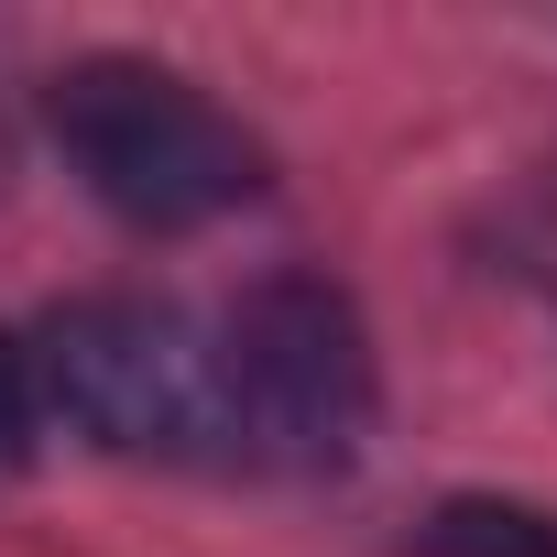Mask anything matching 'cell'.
Masks as SVG:
<instances>
[{"instance_id":"7a4b0ae2","label":"cell","mask_w":557,"mask_h":557,"mask_svg":"<svg viewBox=\"0 0 557 557\" xmlns=\"http://www.w3.org/2000/svg\"><path fill=\"white\" fill-rule=\"evenodd\" d=\"M45 132L66 153V175L132 219V230H208V219H240L262 197V143L175 66L153 55H77L55 66L45 88Z\"/></svg>"},{"instance_id":"8992f818","label":"cell","mask_w":557,"mask_h":557,"mask_svg":"<svg viewBox=\"0 0 557 557\" xmlns=\"http://www.w3.org/2000/svg\"><path fill=\"white\" fill-rule=\"evenodd\" d=\"M34 437H45L34 361H23V339H0V470H23V459H34Z\"/></svg>"},{"instance_id":"277c9868","label":"cell","mask_w":557,"mask_h":557,"mask_svg":"<svg viewBox=\"0 0 557 557\" xmlns=\"http://www.w3.org/2000/svg\"><path fill=\"white\" fill-rule=\"evenodd\" d=\"M416 557H557V513L459 492V503H437V513L416 524Z\"/></svg>"},{"instance_id":"3957f363","label":"cell","mask_w":557,"mask_h":557,"mask_svg":"<svg viewBox=\"0 0 557 557\" xmlns=\"http://www.w3.org/2000/svg\"><path fill=\"white\" fill-rule=\"evenodd\" d=\"M23 361L45 426L110 459H208V318L164 296H66Z\"/></svg>"},{"instance_id":"5b68a950","label":"cell","mask_w":557,"mask_h":557,"mask_svg":"<svg viewBox=\"0 0 557 557\" xmlns=\"http://www.w3.org/2000/svg\"><path fill=\"white\" fill-rule=\"evenodd\" d=\"M492 251H503V273L557 318V164L546 175H524L503 208H492Z\"/></svg>"},{"instance_id":"6da1fadb","label":"cell","mask_w":557,"mask_h":557,"mask_svg":"<svg viewBox=\"0 0 557 557\" xmlns=\"http://www.w3.org/2000/svg\"><path fill=\"white\" fill-rule=\"evenodd\" d=\"M372 329L350 285L285 262L208 318V459L262 481H329L372 437Z\"/></svg>"}]
</instances>
